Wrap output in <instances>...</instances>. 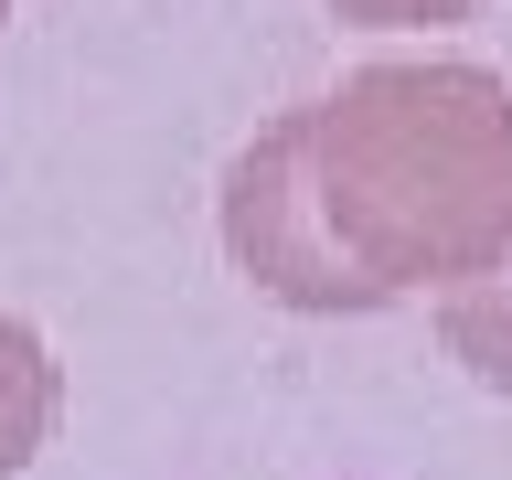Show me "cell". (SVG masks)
<instances>
[{
    "label": "cell",
    "instance_id": "1",
    "mask_svg": "<svg viewBox=\"0 0 512 480\" xmlns=\"http://www.w3.org/2000/svg\"><path fill=\"white\" fill-rule=\"evenodd\" d=\"M224 246L299 310H384L512 256V86L491 64H363L224 182Z\"/></svg>",
    "mask_w": 512,
    "mask_h": 480
},
{
    "label": "cell",
    "instance_id": "2",
    "mask_svg": "<svg viewBox=\"0 0 512 480\" xmlns=\"http://www.w3.org/2000/svg\"><path fill=\"white\" fill-rule=\"evenodd\" d=\"M43 427H54V352L22 320H0V480L43 448Z\"/></svg>",
    "mask_w": 512,
    "mask_h": 480
},
{
    "label": "cell",
    "instance_id": "3",
    "mask_svg": "<svg viewBox=\"0 0 512 480\" xmlns=\"http://www.w3.org/2000/svg\"><path fill=\"white\" fill-rule=\"evenodd\" d=\"M448 352H459L480 384H502V395H512V256H502V267H480L470 288H448Z\"/></svg>",
    "mask_w": 512,
    "mask_h": 480
},
{
    "label": "cell",
    "instance_id": "4",
    "mask_svg": "<svg viewBox=\"0 0 512 480\" xmlns=\"http://www.w3.org/2000/svg\"><path fill=\"white\" fill-rule=\"evenodd\" d=\"M342 22H459V11H480V0H331Z\"/></svg>",
    "mask_w": 512,
    "mask_h": 480
},
{
    "label": "cell",
    "instance_id": "5",
    "mask_svg": "<svg viewBox=\"0 0 512 480\" xmlns=\"http://www.w3.org/2000/svg\"><path fill=\"white\" fill-rule=\"evenodd\" d=\"M0 11H11V0H0Z\"/></svg>",
    "mask_w": 512,
    "mask_h": 480
}]
</instances>
